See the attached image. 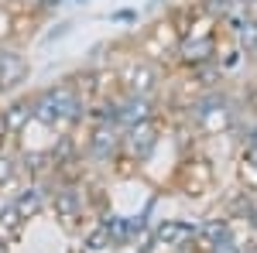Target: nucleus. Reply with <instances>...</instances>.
Instances as JSON below:
<instances>
[{"mask_svg": "<svg viewBox=\"0 0 257 253\" xmlns=\"http://www.w3.org/2000/svg\"><path fill=\"white\" fill-rule=\"evenodd\" d=\"M182 120L196 137H226V134H237L247 117L240 110V99L226 86H219V89L196 93L182 106Z\"/></svg>", "mask_w": 257, "mask_h": 253, "instance_id": "obj_1", "label": "nucleus"}, {"mask_svg": "<svg viewBox=\"0 0 257 253\" xmlns=\"http://www.w3.org/2000/svg\"><path fill=\"white\" fill-rule=\"evenodd\" d=\"M82 161L93 175H110V168L123 154V130L120 127H103V123H86L79 130Z\"/></svg>", "mask_w": 257, "mask_h": 253, "instance_id": "obj_2", "label": "nucleus"}, {"mask_svg": "<svg viewBox=\"0 0 257 253\" xmlns=\"http://www.w3.org/2000/svg\"><path fill=\"white\" fill-rule=\"evenodd\" d=\"M120 86L123 93H138V96H161L168 86V69L155 59H144L138 52H131L127 59L117 65Z\"/></svg>", "mask_w": 257, "mask_h": 253, "instance_id": "obj_3", "label": "nucleus"}, {"mask_svg": "<svg viewBox=\"0 0 257 253\" xmlns=\"http://www.w3.org/2000/svg\"><path fill=\"white\" fill-rule=\"evenodd\" d=\"M172 192H182L189 198H202V195L216 192V164L209 161L206 154H185L175 164V175L168 181Z\"/></svg>", "mask_w": 257, "mask_h": 253, "instance_id": "obj_4", "label": "nucleus"}, {"mask_svg": "<svg viewBox=\"0 0 257 253\" xmlns=\"http://www.w3.org/2000/svg\"><path fill=\"white\" fill-rule=\"evenodd\" d=\"M48 212L59 219L62 229H82V219H89L86 192L72 181H48Z\"/></svg>", "mask_w": 257, "mask_h": 253, "instance_id": "obj_5", "label": "nucleus"}, {"mask_svg": "<svg viewBox=\"0 0 257 253\" xmlns=\"http://www.w3.org/2000/svg\"><path fill=\"white\" fill-rule=\"evenodd\" d=\"M168 130V117L161 120H148V123H134V127H123V157L131 164L144 168L151 157L158 154L161 140Z\"/></svg>", "mask_w": 257, "mask_h": 253, "instance_id": "obj_6", "label": "nucleus"}, {"mask_svg": "<svg viewBox=\"0 0 257 253\" xmlns=\"http://www.w3.org/2000/svg\"><path fill=\"white\" fill-rule=\"evenodd\" d=\"M28 79H31V59L14 41H0V96L24 93Z\"/></svg>", "mask_w": 257, "mask_h": 253, "instance_id": "obj_7", "label": "nucleus"}, {"mask_svg": "<svg viewBox=\"0 0 257 253\" xmlns=\"http://www.w3.org/2000/svg\"><path fill=\"white\" fill-rule=\"evenodd\" d=\"M196 226H199V222H189V219H155V222H151L155 250L199 253V246H196Z\"/></svg>", "mask_w": 257, "mask_h": 253, "instance_id": "obj_8", "label": "nucleus"}, {"mask_svg": "<svg viewBox=\"0 0 257 253\" xmlns=\"http://www.w3.org/2000/svg\"><path fill=\"white\" fill-rule=\"evenodd\" d=\"M35 123L31 113V99L28 93H14V96H0V130L18 144V137L28 134V127Z\"/></svg>", "mask_w": 257, "mask_h": 253, "instance_id": "obj_9", "label": "nucleus"}, {"mask_svg": "<svg viewBox=\"0 0 257 253\" xmlns=\"http://www.w3.org/2000/svg\"><path fill=\"white\" fill-rule=\"evenodd\" d=\"M165 117V96H138V93H120V127H134L148 120Z\"/></svg>", "mask_w": 257, "mask_h": 253, "instance_id": "obj_10", "label": "nucleus"}, {"mask_svg": "<svg viewBox=\"0 0 257 253\" xmlns=\"http://www.w3.org/2000/svg\"><path fill=\"white\" fill-rule=\"evenodd\" d=\"M11 205L21 212L24 222L48 212V181H21L18 192H11Z\"/></svg>", "mask_w": 257, "mask_h": 253, "instance_id": "obj_11", "label": "nucleus"}, {"mask_svg": "<svg viewBox=\"0 0 257 253\" xmlns=\"http://www.w3.org/2000/svg\"><path fill=\"white\" fill-rule=\"evenodd\" d=\"M226 239H233V219H226V215H209V219H202L196 226V246L199 250H213L219 243H226Z\"/></svg>", "mask_w": 257, "mask_h": 253, "instance_id": "obj_12", "label": "nucleus"}, {"mask_svg": "<svg viewBox=\"0 0 257 253\" xmlns=\"http://www.w3.org/2000/svg\"><path fill=\"white\" fill-rule=\"evenodd\" d=\"M24 229H28V222H24L21 212L11 205V198H4V202H0V239L11 246V243H18L21 236H24Z\"/></svg>", "mask_w": 257, "mask_h": 253, "instance_id": "obj_13", "label": "nucleus"}, {"mask_svg": "<svg viewBox=\"0 0 257 253\" xmlns=\"http://www.w3.org/2000/svg\"><path fill=\"white\" fill-rule=\"evenodd\" d=\"M82 250H86V253H106V250H113L110 229H106L99 219H93V222L82 229Z\"/></svg>", "mask_w": 257, "mask_h": 253, "instance_id": "obj_14", "label": "nucleus"}, {"mask_svg": "<svg viewBox=\"0 0 257 253\" xmlns=\"http://www.w3.org/2000/svg\"><path fill=\"white\" fill-rule=\"evenodd\" d=\"M21 181V168H18V154H14V147H7V151H0V192H7V188H18Z\"/></svg>", "mask_w": 257, "mask_h": 253, "instance_id": "obj_15", "label": "nucleus"}, {"mask_svg": "<svg viewBox=\"0 0 257 253\" xmlns=\"http://www.w3.org/2000/svg\"><path fill=\"white\" fill-rule=\"evenodd\" d=\"M240 110H243V117L247 120H257V79H250L243 89H240Z\"/></svg>", "mask_w": 257, "mask_h": 253, "instance_id": "obj_16", "label": "nucleus"}, {"mask_svg": "<svg viewBox=\"0 0 257 253\" xmlns=\"http://www.w3.org/2000/svg\"><path fill=\"white\" fill-rule=\"evenodd\" d=\"M62 4H65V0H31L28 11H31V18H35V21H48Z\"/></svg>", "mask_w": 257, "mask_h": 253, "instance_id": "obj_17", "label": "nucleus"}, {"mask_svg": "<svg viewBox=\"0 0 257 253\" xmlns=\"http://www.w3.org/2000/svg\"><path fill=\"white\" fill-rule=\"evenodd\" d=\"M69 31H72V21H62V24H55V28L45 35V41H59V38H65Z\"/></svg>", "mask_w": 257, "mask_h": 253, "instance_id": "obj_18", "label": "nucleus"}, {"mask_svg": "<svg viewBox=\"0 0 257 253\" xmlns=\"http://www.w3.org/2000/svg\"><path fill=\"white\" fill-rule=\"evenodd\" d=\"M110 21H113V24H134V21H138V11H113Z\"/></svg>", "mask_w": 257, "mask_h": 253, "instance_id": "obj_19", "label": "nucleus"}, {"mask_svg": "<svg viewBox=\"0 0 257 253\" xmlns=\"http://www.w3.org/2000/svg\"><path fill=\"white\" fill-rule=\"evenodd\" d=\"M240 7H243V11H257V0H237Z\"/></svg>", "mask_w": 257, "mask_h": 253, "instance_id": "obj_20", "label": "nucleus"}, {"mask_svg": "<svg viewBox=\"0 0 257 253\" xmlns=\"http://www.w3.org/2000/svg\"><path fill=\"white\" fill-rule=\"evenodd\" d=\"M172 253H185V250H172Z\"/></svg>", "mask_w": 257, "mask_h": 253, "instance_id": "obj_21", "label": "nucleus"}, {"mask_svg": "<svg viewBox=\"0 0 257 253\" xmlns=\"http://www.w3.org/2000/svg\"><path fill=\"white\" fill-rule=\"evenodd\" d=\"M155 4H161V0H155Z\"/></svg>", "mask_w": 257, "mask_h": 253, "instance_id": "obj_22", "label": "nucleus"}]
</instances>
